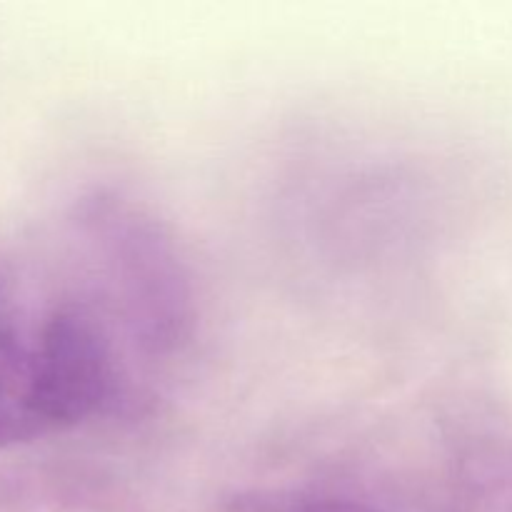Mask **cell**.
<instances>
[{
    "mask_svg": "<svg viewBox=\"0 0 512 512\" xmlns=\"http://www.w3.org/2000/svg\"><path fill=\"white\" fill-rule=\"evenodd\" d=\"M98 273L85 298L123 348L145 360H170L190 343L195 298L190 275L163 225L125 198H95L83 218ZM130 363V358H128Z\"/></svg>",
    "mask_w": 512,
    "mask_h": 512,
    "instance_id": "1",
    "label": "cell"
},
{
    "mask_svg": "<svg viewBox=\"0 0 512 512\" xmlns=\"http://www.w3.org/2000/svg\"><path fill=\"white\" fill-rule=\"evenodd\" d=\"M60 433L45 368V338L40 360L28 370L0 373V453Z\"/></svg>",
    "mask_w": 512,
    "mask_h": 512,
    "instance_id": "2",
    "label": "cell"
},
{
    "mask_svg": "<svg viewBox=\"0 0 512 512\" xmlns=\"http://www.w3.org/2000/svg\"><path fill=\"white\" fill-rule=\"evenodd\" d=\"M228 512H400L358 495L320 488H258L240 493Z\"/></svg>",
    "mask_w": 512,
    "mask_h": 512,
    "instance_id": "3",
    "label": "cell"
},
{
    "mask_svg": "<svg viewBox=\"0 0 512 512\" xmlns=\"http://www.w3.org/2000/svg\"><path fill=\"white\" fill-rule=\"evenodd\" d=\"M463 512H512V458L480 465Z\"/></svg>",
    "mask_w": 512,
    "mask_h": 512,
    "instance_id": "4",
    "label": "cell"
}]
</instances>
